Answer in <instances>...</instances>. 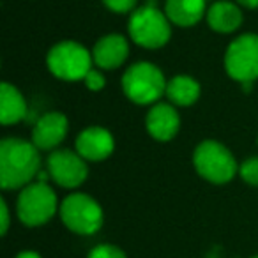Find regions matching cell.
<instances>
[{
    "mask_svg": "<svg viewBox=\"0 0 258 258\" xmlns=\"http://www.w3.org/2000/svg\"><path fill=\"white\" fill-rule=\"evenodd\" d=\"M41 172L39 149L23 138H4L0 144V186L11 191L32 184Z\"/></svg>",
    "mask_w": 258,
    "mask_h": 258,
    "instance_id": "6da1fadb",
    "label": "cell"
},
{
    "mask_svg": "<svg viewBox=\"0 0 258 258\" xmlns=\"http://www.w3.org/2000/svg\"><path fill=\"white\" fill-rule=\"evenodd\" d=\"M129 36L138 46L156 50L165 46L172 36L170 20L165 13L156 8L154 0H149L147 6L137 9L129 18Z\"/></svg>",
    "mask_w": 258,
    "mask_h": 258,
    "instance_id": "7a4b0ae2",
    "label": "cell"
},
{
    "mask_svg": "<svg viewBox=\"0 0 258 258\" xmlns=\"http://www.w3.org/2000/svg\"><path fill=\"white\" fill-rule=\"evenodd\" d=\"M165 75L158 66L151 62L133 64L122 76V90L129 101L137 104L156 103L163 94H166Z\"/></svg>",
    "mask_w": 258,
    "mask_h": 258,
    "instance_id": "3957f363",
    "label": "cell"
},
{
    "mask_svg": "<svg viewBox=\"0 0 258 258\" xmlns=\"http://www.w3.org/2000/svg\"><path fill=\"white\" fill-rule=\"evenodd\" d=\"M193 165L197 172L212 184L230 182L239 170L232 152L216 140H205L195 149Z\"/></svg>",
    "mask_w": 258,
    "mask_h": 258,
    "instance_id": "277c9868",
    "label": "cell"
},
{
    "mask_svg": "<svg viewBox=\"0 0 258 258\" xmlns=\"http://www.w3.org/2000/svg\"><path fill=\"white\" fill-rule=\"evenodd\" d=\"M16 212L25 226L44 225L57 212V195L46 182L29 184L20 193Z\"/></svg>",
    "mask_w": 258,
    "mask_h": 258,
    "instance_id": "5b68a950",
    "label": "cell"
},
{
    "mask_svg": "<svg viewBox=\"0 0 258 258\" xmlns=\"http://www.w3.org/2000/svg\"><path fill=\"white\" fill-rule=\"evenodd\" d=\"M48 69L51 75L68 82L83 80L92 69V53L76 41H62L48 53Z\"/></svg>",
    "mask_w": 258,
    "mask_h": 258,
    "instance_id": "8992f818",
    "label": "cell"
},
{
    "mask_svg": "<svg viewBox=\"0 0 258 258\" xmlns=\"http://www.w3.org/2000/svg\"><path fill=\"white\" fill-rule=\"evenodd\" d=\"M60 218L71 232L92 235L103 226V209L89 195L73 193L60 204Z\"/></svg>",
    "mask_w": 258,
    "mask_h": 258,
    "instance_id": "52a82bcc",
    "label": "cell"
},
{
    "mask_svg": "<svg viewBox=\"0 0 258 258\" xmlns=\"http://www.w3.org/2000/svg\"><path fill=\"white\" fill-rule=\"evenodd\" d=\"M225 69L239 83L258 78V36L244 34L230 43L225 53Z\"/></svg>",
    "mask_w": 258,
    "mask_h": 258,
    "instance_id": "ba28073f",
    "label": "cell"
},
{
    "mask_svg": "<svg viewBox=\"0 0 258 258\" xmlns=\"http://www.w3.org/2000/svg\"><path fill=\"white\" fill-rule=\"evenodd\" d=\"M48 172L53 182L58 186L68 187H78L80 184L85 182L87 175H89V168L87 163L78 152H71L68 149H60L55 151L48 156Z\"/></svg>",
    "mask_w": 258,
    "mask_h": 258,
    "instance_id": "9c48e42d",
    "label": "cell"
},
{
    "mask_svg": "<svg viewBox=\"0 0 258 258\" xmlns=\"http://www.w3.org/2000/svg\"><path fill=\"white\" fill-rule=\"evenodd\" d=\"M115 142L108 129L92 125L78 135L76 138V152L85 161H103L113 152Z\"/></svg>",
    "mask_w": 258,
    "mask_h": 258,
    "instance_id": "30bf717a",
    "label": "cell"
},
{
    "mask_svg": "<svg viewBox=\"0 0 258 258\" xmlns=\"http://www.w3.org/2000/svg\"><path fill=\"white\" fill-rule=\"evenodd\" d=\"M68 135V117L60 111H50L36 122L32 131V144L39 151H51Z\"/></svg>",
    "mask_w": 258,
    "mask_h": 258,
    "instance_id": "8fae6325",
    "label": "cell"
},
{
    "mask_svg": "<svg viewBox=\"0 0 258 258\" xmlns=\"http://www.w3.org/2000/svg\"><path fill=\"white\" fill-rule=\"evenodd\" d=\"M129 55L127 41L120 34H110L101 37L92 50V60L99 69H117L125 62Z\"/></svg>",
    "mask_w": 258,
    "mask_h": 258,
    "instance_id": "7c38bea8",
    "label": "cell"
},
{
    "mask_svg": "<svg viewBox=\"0 0 258 258\" xmlns=\"http://www.w3.org/2000/svg\"><path fill=\"white\" fill-rule=\"evenodd\" d=\"M147 131L154 140L170 142L180 127V117L172 104L159 103L147 113Z\"/></svg>",
    "mask_w": 258,
    "mask_h": 258,
    "instance_id": "4fadbf2b",
    "label": "cell"
},
{
    "mask_svg": "<svg viewBox=\"0 0 258 258\" xmlns=\"http://www.w3.org/2000/svg\"><path fill=\"white\" fill-rule=\"evenodd\" d=\"M27 117V101L16 87L4 82L0 85V122L11 125Z\"/></svg>",
    "mask_w": 258,
    "mask_h": 258,
    "instance_id": "5bb4252c",
    "label": "cell"
},
{
    "mask_svg": "<svg viewBox=\"0 0 258 258\" xmlns=\"http://www.w3.org/2000/svg\"><path fill=\"white\" fill-rule=\"evenodd\" d=\"M207 22L209 27L212 30L219 34H230L235 32L237 29L242 23V13L232 2H226V0H221V2H216L209 8L207 11Z\"/></svg>",
    "mask_w": 258,
    "mask_h": 258,
    "instance_id": "9a60e30c",
    "label": "cell"
},
{
    "mask_svg": "<svg viewBox=\"0 0 258 258\" xmlns=\"http://www.w3.org/2000/svg\"><path fill=\"white\" fill-rule=\"evenodd\" d=\"M165 15L179 27H191L205 15V0H166Z\"/></svg>",
    "mask_w": 258,
    "mask_h": 258,
    "instance_id": "2e32d148",
    "label": "cell"
},
{
    "mask_svg": "<svg viewBox=\"0 0 258 258\" xmlns=\"http://www.w3.org/2000/svg\"><path fill=\"white\" fill-rule=\"evenodd\" d=\"M166 96L177 106H191L200 97V83L191 76H175L166 85Z\"/></svg>",
    "mask_w": 258,
    "mask_h": 258,
    "instance_id": "e0dca14e",
    "label": "cell"
},
{
    "mask_svg": "<svg viewBox=\"0 0 258 258\" xmlns=\"http://www.w3.org/2000/svg\"><path fill=\"white\" fill-rule=\"evenodd\" d=\"M242 180L249 186H258V158H249L239 166Z\"/></svg>",
    "mask_w": 258,
    "mask_h": 258,
    "instance_id": "ac0fdd59",
    "label": "cell"
},
{
    "mask_svg": "<svg viewBox=\"0 0 258 258\" xmlns=\"http://www.w3.org/2000/svg\"><path fill=\"white\" fill-rule=\"evenodd\" d=\"M87 258H127L125 253L120 247L113 246V244H99V246L92 247L87 254Z\"/></svg>",
    "mask_w": 258,
    "mask_h": 258,
    "instance_id": "d6986e66",
    "label": "cell"
},
{
    "mask_svg": "<svg viewBox=\"0 0 258 258\" xmlns=\"http://www.w3.org/2000/svg\"><path fill=\"white\" fill-rule=\"evenodd\" d=\"M138 0H103V4L106 6L110 11L117 13V15H124V13H131L137 8Z\"/></svg>",
    "mask_w": 258,
    "mask_h": 258,
    "instance_id": "ffe728a7",
    "label": "cell"
},
{
    "mask_svg": "<svg viewBox=\"0 0 258 258\" xmlns=\"http://www.w3.org/2000/svg\"><path fill=\"white\" fill-rule=\"evenodd\" d=\"M83 82H85L87 89L90 90H101L104 87V76L101 75L97 69H90L89 73H87V76L83 78Z\"/></svg>",
    "mask_w": 258,
    "mask_h": 258,
    "instance_id": "44dd1931",
    "label": "cell"
},
{
    "mask_svg": "<svg viewBox=\"0 0 258 258\" xmlns=\"http://www.w3.org/2000/svg\"><path fill=\"white\" fill-rule=\"evenodd\" d=\"M0 214H2V225H0V233L6 235L9 230V225H11V218H9V207L6 204V200L2 198L0 200Z\"/></svg>",
    "mask_w": 258,
    "mask_h": 258,
    "instance_id": "7402d4cb",
    "label": "cell"
},
{
    "mask_svg": "<svg viewBox=\"0 0 258 258\" xmlns=\"http://www.w3.org/2000/svg\"><path fill=\"white\" fill-rule=\"evenodd\" d=\"M237 2L247 9H256L258 8V0H237Z\"/></svg>",
    "mask_w": 258,
    "mask_h": 258,
    "instance_id": "603a6c76",
    "label": "cell"
},
{
    "mask_svg": "<svg viewBox=\"0 0 258 258\" xmlns=\"http://www.w3.org/2000/svg\"><path fill=\"white\" fill-rule=\"evenodd\" d=\"M16 258H43V256L39 253H36V251H22Z\"/></svg>",
    "mask_w": 258,
    "mask_h": 258,
    "instance_id": "cb8c5ba5",
    "label": "cell"
},
{
    "mask_svg": "<svg viewBox=\"0 0 258 258\" xmlns=\"http://www.w3.org/2000/svg\"><path fill=\"white\" fill-rule=\"evenodd\" d=\"M251 258H258V254H254V256H251Z\"/></svg>",
    "mask_w": 258,
    "mask_h": 258,
    "instance_id": "d4e9b609",
    "label": "cell"
}]
</instances>
